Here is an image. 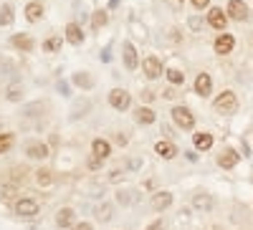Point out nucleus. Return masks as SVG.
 <instances>
[{
  "label": "nucleus",
  "instance_id": "obj_1",
  "mask_svg": "<svg viewBox=\"0 0 253 230\" xmlns=\"http://www.w3.org/2000/svg\"><path fill=\"white\" fill-rule=\"evenodd\" d=\"M213 109H215L218 114H233V112L238 109V96H236V91H230V89L220 91V94L215 96V101H213Z\"/></svg>",
  "mask_w": 253,
  "mask_h": 230
},
{
  "label": "nucleus",
  "instance_id": "obj_2",
  "mask_svg": "<svg viewBox=\"0 0 253 230\" xmlns=\"http://www.w3.org/2000/svg\"><path fill=\"white\" fill-rule=\"evenodd\" d=\"M170 116L177 124V129H182V132H193L195 129V114L190 112L187 107H172L170 109Z\"/></svg>",
  "mask_w": 253,
  "mask_h": 230
},
{
  "label": "nucleus",
  "instance_id": "obj_3",
  "mask_svg": "<svg viewBox=\"0 0 253 230\" xmlns=\"http://www.w3.org/2000/svg\"><path fill=\"white\" fill-rule=\"evenodd\" d=\"M13 210H15L18 218H36L41 213V205L33 197H18L15 205H13Z\"/></svg>",
  "mask_w": 253,
  "mask_h": 230
},
{
  "label": "nucleus",
  "instance_id": "obj_4",
  "mask_svg": "<svg viewBox=\"0 0 253 230\" xmlns=\"http://www.w3.org/2000/svg\"><path fill=\"white\" fill-rule=\"evenodd\" d=\"M109 107L114 112H126L132 107V94L126 89H112L109 91Z\"/></svg>",
  "mask_w": 253,
  "mask_h": 230
},
{
  "label": "nucleus",
  "instance_id": "obj_5",
  "mask_svg": "<svg viewBox=\"0 0 253 230\" xmlns=\"http://www.w3.org/2000/svg\"><path fill=\"white\" fill-rule=\"evenodd\" d=\"M225 13H228L230 20H238V23H243V20H248V15H251V8H248L246 0H228Z\"/></svg>",
  "mask_w": 253,
  "mask_h": 230
},
{
  "label": "nucleus",
  "instance_id": "obj_6",
  "mask_svg": "<svg viewBox=\"0 0 253 230\" xmlns=\"http://www.w3.org/2000/svg\"><path fill=\"white\" fill-rule=\"evenodd\" d=\"M205 20H208V26L213 28V31L223 33V31L228 28V20H230V18H228V13H225L223 8H210V10H208V18H205Z\"/></svg>",
  "mask_w": 253,
  "mask_h": 230
},
{
  "label": "nucleus",
  "instance_id": "obj_7",
  "mask_svg": "<svg viewBox=\"0 0 253 230\" xmlns=\"http://www.w3.org/2000/svg\"><path fill=\"white\" fill-rule=\"evenodd\" d=\"M193 210H198V213H213L215 210V197L210 192H205V190H198L193 195Z\"/></svg>",
  "mask_w": 253,
  "mask_h": 230
},
{
  "label": "nucleus",
  "instance_id": "obj_8",
  "mask_svg": "<svg viewBox=\"0 0 253 230\" xmlns=\"http://www.w3.org/2000/svg\"><path fill=\"white\" fill-rule=\"evenodd\" d=\"M122 58H124V69L126 71H137L139 56H137V48H134L132 40H124V43H122Z\"/></svg>",
  "mask_w": 253,
  "mask_h": 230
},
{
  "label": "nucleus",
  "instance_id": "obj_9",
  "mask_svg": "<svg viewBox=\"0 0 253 230\" xmlns=\"http://www.w3.org/2000/svg\"><path fill=\"white\" fill-rule=\"evenodd\" d=\"M193 89H195V94H198L200 99H208V96H210V91H213V76H210L208 71H200V74L195 76Z\"/></svg>",
  "mask_w": 253,
  "mask_h": 230
},
{
  "label": "nucleus",
  "instance_id": "obj_10",
  "mask_svg": "<svg viewBox=\"0 0 253 230\" xmlns=\"http://www.w3.org/2000/svg\"><path fill=\"white\" fill-rule=\"evenodd\" d=\"M142 71H144V76L150 78V81L160 78V76H162V61H160L157 56H147V58L142 61Z\"/></svg>",
  "mask_w": 253,
  "mask_h": 230
},
{
  "label": "nucleus",
  "instance_id": "obj_11",
  "mask_svg": "<svg viewBox=\"0 0 253 230\" xmlns=\"http://www.w3.org/2000/svg\"><path fill=\"white\" fill-rule=\"evenodd\" d=\"M112 152H114V147H112V142H109V139L96 137V139L91 142V154H94V157H99V159L107 162V159L112 157Z\"/></svg>",
  "mask_w": 253,
  "mask_h": 230
},
{
  "label": "nucleus",
  "instance_id": "obj_12",
  "mask_svg": "<svg viewBox=\"0 0 253 230\" xmlns=\"http://www.w3.org/2000/svg\"><path fill=\"white\" fill-rule=\"evenodd\" d=\"M213 48H215V53H220V56H228L230 51L236 48V38L230 36L228 31H223V33H218L215 43H213Z\"/></svg>",
  "mask_w": 253,
  "mask_h": 230
},
{
  "label": "nucleus",
  "instance_id": "obj_13",
  "mask_svg": "<svg viewBox=\"0 0 253 230\" xmlns=\"http://www.w3.org/2000/svg\"><path fill=\"white\" fill-rule=\"evenodd\" d=\"M155 152H157V157H162V159H175V157L180 154L177 144H175L172 139H160V142L155 144Z\"/></svg>",
  "mask_w": 253,
  "mask_h": 230
},
{
  "label": "nucleus",
  "instance_id": "obj_14",
  "mask_svg": "<svg viewBox=\"0 0 253 230\" xmlns=\"http://www.w3.org/2000/svg\"><path fill=\"white\" fill-rule=\"evenodd\" d=\"M175 202V195L170 192V190H160V192H155L152 195V210H157V213H162V210H167V207H170Z\"/></svg>",
  "mask_w": 253,
  "mask_h": 230
},
{
  "label": "nucleus",
  "instance_id": "obj_15",
  "mask_svg": "<svg viewBox=\"0 0 253 230\" xmlns=\"http://www.w3.org/2000/svg\"><path fill=\"white\" fill-rule=\"evenodd\" d=\"M63 33H66V40H69L71 46H81L84 40H86V33H84V28L76 23V20H71V23L66 26V31H63Z\"/></svg>",
  "mask_w": 253,
  "mask_h": 230
},
{
  "label": "nucleus",
  "instance_id": "obj_16",
  "mask_svg": "<svg viewBox=\"0 0 253 230\" xmlns=\"http://www.w3.org/2000/svg\"><path fill=\"white\" fill-rule=\"evenodd\" d=\"M43 15H46V8H43L41 0H31V3L26 5V20L28 23H41Z\"/></svg>",
  "mask_w": 253,
  "mask_h": 230
},
{
  "label": "nucleus",
  "instance_id": "obj_17",
  "mask_svg": "<svg viewBox=\"0 0 253 230\" xmlns=\"http://www.w3.org/2000/svg\"><path fill=\"white\" fill-rule=\"evenodd\" d=\"M238 162H241V152H236V150H223L218 154V167L220 170H233Z\"/></svg>",
  "mask_w": 253,
  "mask_h": 230
},
{
  "label": "nucleus",
  "instance_id": "obj_18",
  "mask_svg": "<svg viewBox=\"0 0 253 230\" xmlns=\"http://www.w3.org/2000/svg\"><path fill=\"white\" fill-rule=\"evenodd\" d=\"M10 46L18 48V51H23V53H31V51L36 48V40H33L28 33H15V36L10 38Z\"/></svg>",
  "mask_w": 253,
  "mask_h": 230
},
{
  "label": "nucleus",
  "instance_id": "obj_19",
  "mask_svg": "<svg viewBox=\"0 0 253 230\" xmlns=\"http://www.w3.org/2000/svg\"><path fill=\"white\" fill-rule=\"evenodd\" d=\"M74 223H76V210L74 207H61V210L56 213V225L61 230H69Z\"/></svg>",
  "mask_w": 253,
  "mask_h": 230
},
{
  "label": "nucleus",
  "instance_id": "obj_20",
  "mask_svg": "<svg viewBox=\"0 0 253 230\" xmlns=\"http://www.w3.org/2000/svg\"><path fill=\"white\" fill-rule=\"evenodd\" d=\"M26 154H28L31 159H48L51 150H48L46 142H31L28 147H26Z\"/></svg>",
  "mask_w": 253,
  "mask_h": 230
},
{
  "label": "nucleus",
  "instance_id": "obj_21",
  "mask_svg": "<svg viewBox=\"0 0 253 230\" xmlns=\"http://www.w3.org/2000/svg\"><path fill=\"white\" fill-rule=\"evenodd\" d=\"M213 134L210 132H195L193 134V147L198 150V152H208V150H213Z\"/></svg>",
  "mask_w": 253,
  "mask_h": 230
},
{
  "label": "nucleus",
  "instance_id": "obj_22",
  "mask_svg": "<svg viewBox=\"0 0 253 230\" xmlns=\"http://www.w3.org/2000/svg\"><path fill=\"white\" fill-rule=\"evenodd\" d=\"M71 83H74L76 89H86V91H89V89H94L96 81H94V76H91L89 71H76V74L71 76Z\"/></svg>",
  "mask_w": 253,
  "mask_h": 230
},
{
  "label": "nucleus",
  "instance_id": "obj_23",
  "mask_svg": "<svg viewBox=\"0 0 253 230\" xmlns=\"http://www.w3.org/2000/svg\"><path fill=\"white\" fill-rule=\"evenodd\" d=\"M134 121L137 124H144V127H150V124L157 121V114L150 107H139V109H134Z\"/></svg>",
  "mask_w": 253,
  "mask_h": 230
},
{
  "label": "nucleus",
  "instance_id": "obj_24",
  "mask_svg": "<svg viewBox=\"0 0 253 230\" xmlns=\"http://www.w3.org/2000/svg\"><path fill=\"white\" fill-rule=\"evenodd\" d=\"M94 218H96L99 223H109V220L114 218V205H112V202H99V205L94 207Z\"/></svg>",
  "mask_w": 253,
  "mask_h": 230
},
{
  "label": "nucleus",
  "instance_id": "obj_25",
  "mask_svg": "<svg viewBox=\"0 0 253 230\" xmlns=\"http://www.w3.org/2000/svg\"><path fill=\"white\" fill-rule=\"evenodd\" d=\"M15 23V5L3 3L0 5V28H10Z\"/></svg>",
  "mask_w": 253,
  "mask_h": 230
},
{
  "label": "nucleus",
  "instance_id": "obj_26",
  "mask_svg": "<svg viewBox=\"0 0 253 230\" xmlns=\"http://www.w3.org/2000/svg\"><path fill=\"white\" fill-rule=\"evenodd\" d=\"M36 182H38V187H51V185L56 182L53 170H48V167H41V170L36 172Z\"/></svg>",
  "mask_w": 253,
  "mask_h": 230
},
{
  "label": "nucleus",
  "instance_id": "obj_27",
  "mask_svg": "<svg viewBox=\"0 0 253 230\" xmlns=\"http://www.w3.org/2000/svg\"><path fill=\"white\" fill-rule=\"evenodd\" d=\"M61 46H63V38H61V36H48L43 43H41V48H43L46 53H58Z\"/></svg>",
  "mask_w": 253,
  "mask_h": 230
},
{
  "label": "nucleus",
  "instance_id": "obj_28",
  "mask_svg": "<svg viewBox=\"0 0 253 230\" xmlns=\"http://www.w3.org/2000/svg\"><path fill=\"white\" fill-rule=\"evenodd\" d=\"M107 20H109L107 10H104V8H96V10L91 13V28H94V31H101L104 26H107Z\"/></svg>",
  "mask_w": 253,
  "mask_h": 230
},
{
  "label": "nucleus",
  "instance_id": "obj_29",
  "mask_svg": "<svg viewBox=\"0 0 253 230\" xmlns=\"http://www.w3.org/2000/svg\"><path fill=\"white\" fill-rule=\"evenodd\" d=\"M165 76H167V81H170L172 86H182L185 83V71H180V69H167Z\"/></svg>",
  "mask_w": 253,
  "mask_h": 230
},
{
  "label": "nucleus",
  "instance_id": "obj_30",
  "mask_svg": "<svg viewBox=\"0 0 253 230\" xmlns=\"http://www.w3.org/2000/svg\"><path fill=\"white\" fill-rule=\"evenodd\" d=\"M13 144H15V134L13 132H3V134H0V154L10 152Z\"/></svg>",
  "mask_w": 253,
  "mask_h": 230
},
{
  "label": "nucleus",
  "instance_id": "obj_31",
  "mask_svg": "<svg viewBox=\"0 0 253 230\" xmlns=\"http://www.w3.org/2000/svg\"><path fill=\"white\" fill-rule=\"evenodd\" d=\"M5 96H8V101H20L23 99V86H20V83H10L8 86V91H5Z\"/></svg>",
  "mask_w": 253,
  "mask_h": 230
},
{
  "label": "nucleus",
  "instance_id": "obj_32",
  "mask_svg": "<svg viewBox=\"0 0 253 230\" xmlns=\"http://www.w3.org/2000/svg\"><path fill=\"white\" fill-rule=\"evenodd\" d=\"M205 23H208V20H203L200 15H190V18H187V28L193 31V33H200V31L205 28Z\"/></svg>",
  "mask_w": 253,
  "mask_h": 230
},
{
  "label": "nucleus",
  "instance_id": "obj_33",
  "mask_svg": "<svg viewBox=\"0 0 253 230\" xmlns=\"http://www.w3.org/2000/svg\"><path fill=\"white\" fill-rule=\"evenodd\" d=\"M26 177H28L26 167H13V172H10V180H13V182H23Z\"/></svg>",
  "mask_w": 253,
  "mask_h": 230
},
{
  "label": "nucleus",
  "instance_id": "obj_34",
  "mask_svg": "<svg viewBox=\"0 0 253 230\" xmlns=\"http://www.w3.org/2000/svg\"><path fill=\"white\" fill-rule=\"evenodd\" d=\"M86 167H89L91 172H96V170H101V167H104V159H99V157H94V154H91V157L86 159Z\"/></svg>",
  "mask_w": 253,
  "mask_h": 230
},
{
  "label": "nucleus",
  "instance_id": "obj_35",
  "mask_svg": "<svg viewBox=\"0 0 253 230\" xmlns=\"http://www.w3.org/2000/svg\"><path fill=\"white\" fill-rule=\"evenodd\" d=\"M15 195H18L15 185H5V187H3V192H0V197H3V200H13Z\"/></svg>",
  "mask_w": 253,
  "mask_h": 230
},
{
  "label": "nucleus",
  "instance_id": "obj_36",
  "mask_svg": "<svg viewBox=\"0 0 253 230\" xmlns=\"http://www.w3.org/2000/svg\"><path fill=\"white\" fill-rule=\"evenodd\" d=\"M165 5L170 8V10H182V5H185V0H165Z\"/></svg>",
  "mask_w": 253,
  "mask_h": 230
},
{
  "label": "nucleus",
  "instance_id": "obj_37",
  "mask_svg": "<svg viewBox=\"0 0 253 230\" xmlns=\"http://www.w3.org/2000/svg\"><path fill=\"white\" fill-rule=\"evenodd\" d=\"M112 142L119 144V147H124V144H126V137H124L122 132H117V134H112Z\"/></svg>",
  "mask_w": 253,
  "mask_h": 230
},
{
  "label": "nucleus",
  "instance_id": "obj_38",
  "mask_svg": "<svg viewBox=\"0 0 253 230\" xmlns=\"http://www.w3.org/2000/svg\"><path fill=\"white\" fill-rule=\"evenodd\" d=\"M190 3H193V8H198V10L210 8V0H190Z\"/></svg>",
  "mask_w": 253,
  "mask_h": 230
},
{
  "label": "nucleus",
  "instance_id": "obj_39",
  "mask_svg": "<svg viewBox=\"0 0 253 230\" xmlns=\"http://www.w3.org/2000/svg\"><path fill=\"white\" fill-rule=\"evenodd\" d=\"M71 230H94V225L91 223H74Z\"/></svg>",
  "mask_w": 253,
  "mask_h": 230
},
{
  "label": "nucleus",
  "instance_id": "obj_40",
  "mask_svg": "<svg viewBox=\"0 0 253 230\" xmlns=\"http://www.w3.org/2000/svg\"><path fill=\"white\" fill-rule=\"evenodd\" d=\"M119 180H124V172H122V170H114V172H109V182H119Z\"/></svg>",
  "mask_w": 253,
  "mask_h": 230
},
{
  "label": "nucleus",
  "instance_id": "obj_41",
  "mask_svg": "<svg viewBox=\"0 0 253 230\" xmlns=\"http://www.w3.org/2000/svg\"><path fill=\"white\" fill-rule=\"evenodd\" d=\"M58 91H61L63 96H69V94H71V89H69V83H66V81H58Z\"/></svg>",
  "mask_w": 253,
  "mask_h": 230
},
{
  "label": "nucleus",
  "instance_id": "obj_42",
  "mask_svg": "<svg viewBox=\"0 0 253 230\" xmlns=\"http://www.w3.org/2000/svg\"><path fill=\"white\" fill-rule=\"evenodd\" d=\"M147 230H165V223L162 220H155V223L147 225Z\"/></svg>",
  "mask_w": 253,
  "mask_h": 230
},
{
  "label": "nucleus",
  "instance_id": "obj_43",
  "mask_svg": "<svg viewBox=\"0 0 253 230\" xmlns=\"http://www.w3.org/2000/svg\"><path fill=\"white\" fill-rule=\"evenodd\" d=\"M117 200L126 205V202H129V192H122V190H119V192H117Z\"/></svg>",
  "mask_w": 253,
  "mask_h": 230
},
{
  "label": "nucleus",
  "instance_id": "obj_44",
  "mask_svg": "<svg viewBox=\"0 0 253 230\" xmlns=\"http://www.w3.org/2000/svg\"><path fill=\"white\" fill-rule=\"evenodd\" d=\"M129 167H132V170H139V167H142V159H139V157H132V159H129Z\"/></svg>",
  "mask_w": 253,
  "mask_h": 230
},
{
  "label": "nucleus",
  "instance_id": "obj_45",
  "mask_svg": "<svg viewBox=\"0 0 253 230\" xmlns=\"http://www.w3.org/2000/svg\"><path fill=\"white\" fill-rule=\"evenodd\" d=\"M170 38H172V40H180V31L172 28V31H170Z\"/></svg>",
  "mask_w": 253,
  "mask_h": 230
},
{
  "label": "nucleus",
  "instance_id": "obj_46",
  "mask_svg": "<svg viewBox=\"0 0 253 230\" xmlns=\"http://www.w3.org/2000/svg\"><path fill=\"white\" fill-rule=\"evenodd\" d=\"M241 150H243V157H251V150H248V144H246V142H243V147H241Z\"/></svg>",
  "mask_w": 253,
  "mask_h": 230
}]
</instances>
